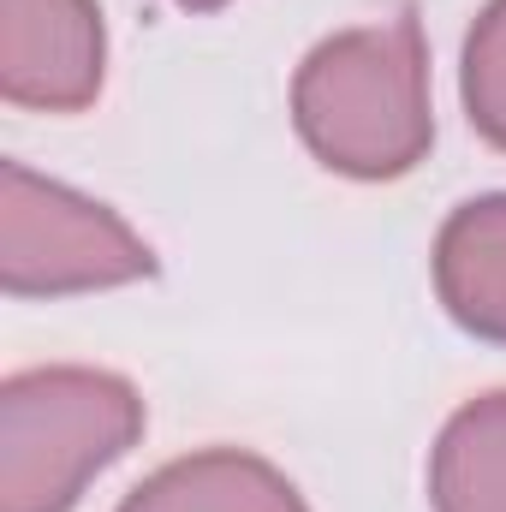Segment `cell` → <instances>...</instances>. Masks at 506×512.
Returning <instances> with one entry per match:
<instances>
[{
    "label": "cell",
    "instance_id": "obj_1",
    "mask_svg": "<svg viewBox=\"0 0 506 512\" xmlns=\"http://www.w3.org/2000/svg\"><path fill=\"white\" fill-rule=\"evenodd\" d=\"M292 126L340 179H405L429 143V48L411 12L322 36L292 72Z\"/></svg>",
    "mask_w": 506,
    "mask_h": 512
},
{
    "label": "cell",
    "instance_id": "obj_2",
    "mask_svg": "<svg viewBox=\"0 0 506 512\" xmlns=\"http://www.w3.org/2000/svg\"><path fill=\"white\" fill-rule=\"evenodd\" d=\"M143 435L126 376L42 364L0 382V512H72L84 489Z\"/></svg>",
    "mask_w": 506,
    "mask_h": 512
},
{
    "label": "cell",
    "instance_id": "obj_3",
    "mask_svg": "<svg viewBox=\"0 0 506 512\" xmlns=\"http://www.w3.org/2000/svg\"><path fill=\"white\" fill-rule=\"evenodd\" d=\"M149 274H155V251L108 203L30 173L24 161L0 167V292L6 298L108 292Z\"/></svg>",
    "mask_w": 506,
    "mask_h": 512
},
{
    "label": "cell",
    "instance_id": "obj_4",
    "mask_svg": "<svg viewBox=\"0 0 506 512\" xmlns=\"http://www.w3.org/2000/svg\"><path fill=\"white\" fill-rule=\"evenodd\" d=\"M108 78L96 0H0V96L30 114H84Z\"/></svg>",
    "mask_w": 506,
    "mask_h": 512
},
{
    "label": "cell",
    "instance_id": "obj_5",
    "mask_svg": "<svg viewBox=\"0 0 506 512\" xmlns=\"http://www.w3.org/2000/svg\"><path fill=\"white\" fill-rule=\"evenodd\" d=\"M429 274L441 310L465 334L506 346V191L471 197L441 221Z\"/></svg>",
    "mask_w": 506,
    "mask_h": 512
},
{
    "label": "cell",
    "instance_id": "obj_6",
    "mask_svg": "<svg viewBox=\"0 0 506 512\" xmlns=\"http://www.w3.org/2000/svg\"><path fill=\"white\" fill-rule=\"evenodd\" d=\"M114 512H310L286 471L245 447H203L143 477Z\"/></svg>",
    "mask_w": 506,
    "mask_h": 512
},
{
    "label": "cell",
    "instance_id": "obj_7",
    "mask_svg": "<svg viewBox=\"0 0 506 512\" xmlns=\"http://www.w3.org/2000/svg\"><path fill=\"white\" fill-rule=\"evenodd\" d=\"M429 507L506 512V387L465 399L429 447Z\"/></svg>",
    "mask_w": 506,
    "mask_h": 512
},
{
    "label": "cell",
    "instance_id": "obj_8",
    "mask_svg": "<svg viewBox=\"0 0 506 512\" xmlns=\"http://www.w3.org/2000/svg\"><path fill=\"white\" fill-rule=\"evenodd\" d=\"M459 96L471 126L483 131L495 149H506V0H489L465 36L459 60Z\"/></svg>",
    "mask_w": 506,
    "mask_h": 512
},
{
    "label": "cell",
    "instance_id": "obj_9",
    "mask_svg": "<svg viewBox=\"0 0 506 512\" xmlns=\"http://www.w3.org/2000/svg\"><path fill=\"white\" fill-rule=\"evenodd\" d=\"M173 6H185V12H221L227 0H173Z\"/></svg>",
    "mask_w": 506,
    "mask_h": 512
}]
</instances>
